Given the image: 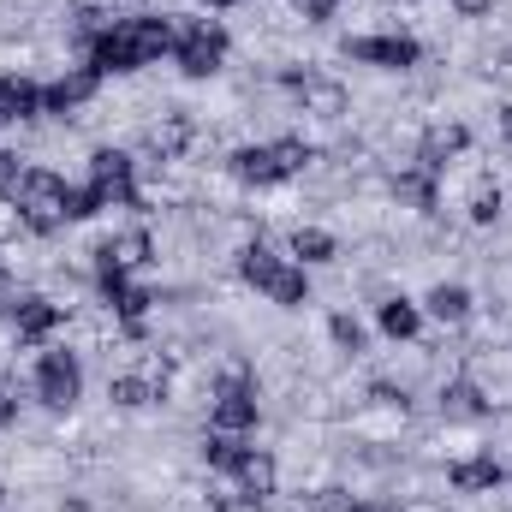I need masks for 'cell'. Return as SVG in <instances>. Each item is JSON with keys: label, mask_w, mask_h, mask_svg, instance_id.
Here are the masks:
<instances>
[{"label": "cell", "mask_w": 512, "mask_h": 512, "mask_svg": "<svg viewBox=\"0 0 512 512\" xmlns=\"http://www.w3.org/2000/svg\"><path fill=\"white\" fill-rule=\"evenodd\" d=\"M245 453H251V435H221V429L203 435V465H209V471H227V477H233Z\"/></svg>", "instance_id": "obj_18"}, {"label": "cell", "mask_w": 512, "mask_h": 512, "mask_svg": "<svg viewBox=\"0 0 512 512\" xmlns=\"http://www.w3.org/2000/svg\"><path fill=\"white\" fill-rule=\"evenodd\" d=\"M507 477H501V465H495V453L483 447V453H471V459H453L447 465V489L453 495H495Z\"/></svg>", "instance_id": "obj_7"}, {"label": "cell", "mask_w": 512, "mask_h": 512, "mask_svg": "<svg viewBox=\"0 0 512 512\" xmlns=\"http://www.w3.org/2000/svg\"><path fill=\"white\" fill-rule=\"evenodd\" d=\"M286 251H292L298 268H328V262L340 256V239H334V233H322V227H292Z\"/></svg>", "instance_id": "obj_14"}, {"label": "cell", "mask_w": 512, "mask_h": 512, "mask_svg": "<svg viewBox=\"0 0 512 512\" xmlns=\"http://www.w3.org/2000/svg\"><path fill=\"white\" fill-rule=\"evenodd\" d=\"M340 512H405V507H399V501H370V495H364V501H346Z\"/></svg>", "instance_id": "obj_26"}, {"label": "cell", "mask_w": 512, "mask_h": 512, "mask_svg": "<svg viewBox=\"0 0 512 512\" xmlns=\"http://www.w3.org/2000/svg\"><path fill=\"white\" fill-rule=\"evenodd\" d=\"M6 292H12V268L0 262V298H6Z\"/></svg>", "instance_id": "obj_28"}, {"label": "cell", "mask_w": 512, "mask_h": 512, "mask_svg": "<svg viewBox=\"0 0 512 512\" xmlns=\"http://www.w3.org/2000/svg\"><path fill=\"white\" fill-rule=\"evenodd\" d=\"M96 90H102V72H96V66H72L66 78H54V84H42V114H54V120H66V114H78V108H90V102H96Z\"/></svg>", "instance_id": "obj_5"}, {"label": "cell", "mask_w": 512, "mask_h": 512, "mask_svg": "<svg viewBox=\"0 0 512 512\" xmlns=\"http://www.w3.org/2000/svg\"><path fill=\"white\" fill-rule=\"evenodd\" d=\"M489 411H495V399L471 382V376L441 382V417H447V423H483Z\"/></svg>", "instance_id": "obj_8"}, {"label": "cell", "mask_w": 512, "mask_h": 512, "mask_svg": "<svg viewBox=\"0 0 512 512\" xmlns=\"http://www.w3.org/2000/svg\"><path fill=\"white\" fill-rule=\"evenodd\" d=\"M0 316L12 322V340H18V346H48V334H54V328H66V304H48V298L0 304Z\"/></svg>", "instance_id": "obj_4"}, {"label": "cell", "mask_w": 512, "mask_h": 512, "mask_svg": "<svg viewBox=\"0 0 512 512\" xmlns=\"http://www.w3.org/2000/svg\"><path fill=\"white\" fill-rule=\"evenodd\" d=\"M280 268H286V256H274L262 239L239 251V280H245V286H256V292H268V286L280 280Z\"/></svg>", "instance_id": "obj_17"}, {"label": "cell", "mask_w": 512, "mask_h": 512, "mask_svg": "<svg viewBox=\"0 0 512 512\" xmlns=\"http://www.w3.org/2000/svg\"><path fill=\"white\" fill-rule=\"evenodd\" d=\"M471 221H477V227H495V221H501V185H495V179H477V191H471Z\"/></svg>", "instance_id": "obj_24"}, {"label": "cell", "mask_w": 512, "mask_h": 512, "mask_svg": "<svg viewBox=\"0 0 512 512\" xmlns=\"http://www.w3.org/2000/svg\"><path fill=\"white\" fill-rule=\"evenodd\" d=\"M262 298H268V304H280V310H304V304H310V268L286 262V268H280V280H274Z\"/></svg>", "instance_id": "obj_19"}, {"label": "cell", "mask_w": 512, "mask_h": 512, "mask_svg": "<svg viewBox=\"0 0 512 512\" xmlns=\"http://www.w3.org/2000/svg\"><path fill=\"white\" fill-rule=\"evenodd\" d=\"M108 399H114V411H143L149 399H161V387L143 376H108Z\"/></svg>", "instance_id": "obj_21"}, {"label": "cell", "mask_w": 512, "mask_h": 512, "mask_svg": "<svg viewBox=\"0 0 512 512\" xmlns=\"http://www.w3.org/2000/svg\"><path fill=\"white\" fill-rule=\"evenodd\" d=\"M387 191H393V203H405V209H417V215H435V203H441V179H435L429 167H417V161L399 167Z\"/></svg>", "instance_id": "obj_9"}, {"label": "cell", "mask_w": 512, "mask_h": 512, "mask_svg": "<svg viewBox=\"0 0 512 512\" xmlns=\"http://www.w3.org/2000/svg\"><path fill=\"white\" fill-rule=\"evenodd\" d=\"M262 405H256V387H215L209 393V429L221 435H251Z\"/></svg>", "instance_id": "obj_6"}, {"label": "cell", "mask_w": 512, "mask_h": 512, "mask_svg": "<svg viewBox=\"0 0 512 512\" xmlns=\"http://www.w3.org/2000/svg\"><path fill=\"white\" fill-rule=\"evenodd\" d=\"M36 114H42V84H30V78H0V126L36 120Z\"/></svg>", "instance_id": "obj_15"}, {"label": "cell", "mask_w": 512, "mask_h": 512, "mask_svg": "<svg viewBox=\"0 0 512 512\" xmlns=\"http://www.w3.org/2000/svg\"><path fill=\"white\" fill-rule=\"evenodd\" d=\"M447 6H453L459 18H489V12H495V0H447Z\"/></svg>", "instance_id": "obj_25"}, {"label": "cell", "mask_w": 512, "mask_h": 512, "mask_svg": "<svg viewBox=\"0 0 512 512\" xmlns=\"http://www.w3.org/2000/svg\"><path fill=\"white\" fill-rule=\"evenodd\" d=\"M376 322H382L387 340H417L423 334V304H411L405 292H387L382 304H376Z\"/></svg>", "instance_id": "obj_12"}, {"label": "cell", "mask_w": 512, "mask_h": 512, "mask_svg": "<svg viewBox=\"0 0 512 512\" xmlns=\"http://www.w3.org/2000/svg\"><path fill=\"white\" fill-rule=\"evenodd\" d=\"M274 483H280V459H274L268 447H251V453L239 459V471H233V489H245L251 501H268Z\"/></svg>", "instance_id": "obj_10"}, {"label": "cell", "mask_w": 512, "mask_h": 512, "mask_svg": "<svg viewBox=\"0 0 512 512\" xmlns=\"http://www.w3.org/2000/svg\"><path fill=\"white\" fill-rule=\"evenodd\" d=\"M0 501H6V489H0Z\"/></svg>", "instance_id": "obj_30"}, {"label": "cell", "mask_w": 512, "mask_h": 512, "mask_svg": "<svg viewBox=\"0 0 512 512\" xmlns=\"http://www.w3.org/2000/svg\"><path fill=\"white\" fill-rule=\"evenodd\" d=\"M405 6H411V0H405Z\"/></svg>", "instance_id": "obj_31"}, {"label": "cell", "mask_w": 512, "mask_h": 512, "mask_svg": "<svg viewBox=\"0 0 512 512\" xmlns=\"http://www.w3.org/2000/svg\"><path fill=\"white\" fill-rule=\"evenodd\" d=\"M173 60H179L185 78H215L221 60H227V30H221L215 18H185V24H179V48H173Z\"/></svg>", "instance_id": "obj_2"}, {"label": "cell", "mask_w": 512, "mask_h": 512, "mask_svg": "<svg viewBox=\"0 0 512 512\" xmlns=\"http://www.w3.org/2000/svg\"><path fill=\"white\" fill-rule=\"evenodd\" d=\"M108 256H114L120 268H149V262H155V239H149L143 227H131L120 239H108Z\"/></svg>", "instance_id": "obj_20"}, {"label": "cell", "mask_w": 512, "mask_h": 512, "mask_svg": "<svg viewBox=\"0 0 512 512\" xmlns=\"http://www.w3.org/2000/svg\"><path fill=\"white\" fill-rule=\"evenodd\" d=\"M328 340H334L346 358H364V352H370V334H364V322H358V316H346V310L328 322Z\"/></svg>", "instance_id": "obj_23"}, {"label": "cell", "mask_w": 512, "mask_h": 512, "mask_svg": "<svg viewBox=\"0 0 512 512\" xmlns=\"http://www.w3.org/2000/svg\"><path fill=\"white\" fill-rule=\"evenodd\" d=\"M268 149H274V161H280V179H298V173L316 161V149H310L304 137H274Z\"/></svg>", "instance_id": "obj_22"}, {"label": "cell", "mask_w": 512, "mask_h": 512, "mask_svg": "<svg viewBox=\"0 0 512 512\" xmlns=\"http://www.w3.org/2000/svg\"><path fill=\"white\" fill-rule=\"evenodd\" d=\"M501 137H507V149H512V102L501 108Z\"/></svg>", "instance_id": "obj_27"}, {"label": "cell", "mask_w": 512, "mask_h": 512, "mask_svg": "<svg viewBox=\"0 0 512 512\" xmlns=\"http://www.w3.org/2000/svg\"><path fill=\"white\" fill-rule=\"evenodd\" d=\"M227 173H233L239 185H280V161H274L268 143H245V149H233Z\"/></svg>", "instance_id": "obj_13"}, {"label": "cell", "mask_w": 512, "mask_h": 512, "mask_svg": "<svg viewBox=\"0 0 512 512\" xmlns=\"http://www.w3.org/2000/svg\"><path fill=\"white\" fill-rule=\"evenodd\" d=\"M203 6H233V0H203Z\"/></svg>", "instance_id": "obj_29"}, {"label": "cell", "mask_w": 512, "mask_h": 512, "mask_svg": "<svg viewBox=\"0 0 512 512\" xmlns=\"http://www.w3.org/2000/svg\"><path fill=\"white\" fill-rule=\"evenodd\" d=\"M298 102H304V114H316V120H346V114H352V90L334 84V78H310V84L298 90Z\"/></svg>", "instance_id": "obj_11"}, {"label": "cell", "mask_w": 512, "mask_h": 512, "mask_svg": "<svg viewBox=\"0 0 512 512\" xmlns=\"http://www.w3.org/2000/svg\"><path fill=\"white\" fill-rule=\"evenodd\" d=\"M346 60L376 66V72H411L423 60V48L405 30H382V36H346Z\"/></svg>", "instance_id": "obj_3"}, {"label": "cell", "mask_w": 512, "mask_h": 512, "mask_svg": "<svg viewBox=\"0 0 512 512\" xmlns=\"http://www.w3.org/2000/svg\"><path fill=\"white\" fill-rule=\"evenodd\" d=\"M423 310H429L435 322H447V328H459V322H471V292H465L459 280H441V286H429V298H423Z\"/></svg>", "instance_id": "obj_16"}, {"label": "cell", "mask_w": 512, "mask_h": 512, "mask_svg": "<svg viewBox=\"0 0 512 512\" xmlns=\"http://www.w3.org/2000/svg\"><path fill=\"white\" fill-rule=\"evenodd\" d=\"M36 399L48 405V411H72L78 405V393H84V364H78V352H66V346H48L42 358H36Z\"/></svg>", "instance_id": "obj_1"}]
</instances>
